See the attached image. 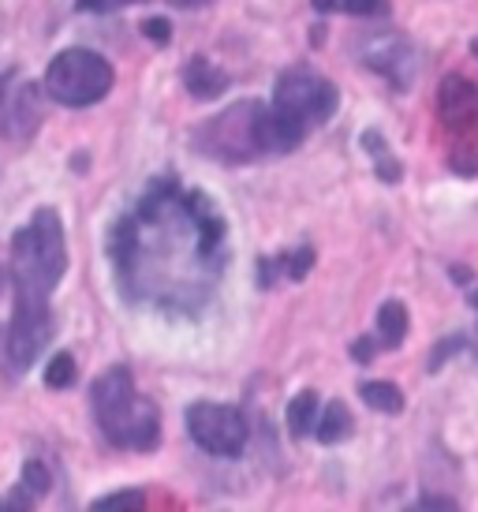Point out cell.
I'll return each mask as SVG.
<instances>
[{
  "instance_id": "obj_16",
  "label": "cell",
  "mask_w": 478,
  "mask_h": 512,
  "mask_svg": "<svg viewBox=\"0 0 478 512\" xmlns=\"http://www.w3.org/2000/svg\"><path fill=\"white\" fill-rule=\"evenodd\" d=\"M408 307L400 299H385L378 311V341L381 348H400L408 337Z\"/></svg>"
},
{
  "instance_id": "obj_30",
  "label": "cell",
  "mask_w": 478,
  "mask_h": 512,
  "mask_svg": "<svg viewBox=\"0 0 478 512\" xmlns=\"http://www.w3.org/2000/svg\"><path fill=\"white\" fill-rule=\"evenodd\" d=\"M471 303H475V307H478V292H475V296H471Z\"/></svg>"
},
{
  "instance_id": "obj_22",
  "label": "cell",
  "mask_w": 478,
  "mask_h": 512,
  "mask_svg": "<svg viewBox=\"0 0 478 512\" xmlns=\"http://www.w3.org/2000/svg\"><path fill=\"white\" fill-rule=\"evenodd\" d=\"M131 4H146V0H75L79 12H94V15L120 12V8H131Z\"/></svg>"
},
{
  "instance_id": "obj_14",
  "label": "cell",
  "mask_w": 478,
  "mask_h": 512,
  "mask_svg": "<svg viewBox=\"0 0 478 512\" xmlns=\"http://www.w3.org/2000/svg\"><path fill=\"white\" fill-rule=\"evenodd\" d=\"M352 412L344 408V400H329L322 412H318V423H314V438L322 445H340L344 438H352Z\"/></svg>"
},
{
  "instance_id": "obj_13",
  "label": "cell",
  "mask_w": 478,
  "mask_h": 512,
  "mask_svg": "<svg viewBox=\"0 0 478 512\" xmlns=\"http://www.w3.org/2000/svg\"><path fill=\"white\" fill-rule=\"evenodd\" d=\"M310 266H314V247H296V251H281V255L273 258H262L258 262V285L262 288H273L277 285V277H292V281H303L310 273Z\"/></svg>"
},
{
  "instance_id": "obj_15",
  "label": "cell",
  "mask_w": 478,
  "mask_h": 512,
  "mask_svg": "<svg viewBox=\"0 0 478 512\" xmlns=\"http://www.w3.org/2000/svg\"><path fill=\"white\" fill-rule=\"evenodd\" d=\"M318 412H322V400H318V393L314 389H303V393H296L292 397V404H288V434L296 441L310 438L314 434V423H318Z\"/></svg>"
},
{
  "instance_id": "obj_3",
  "label": "cell",
  "mask_w": 478,
  "mask_h": 512,
  "mask_svg": "<svg viewBox=\"0 0 478 512\" xmlns=\"http://www.w3.org/2000/svg\"><path fill=\"white\" fill-rule=\"evenodd\" d=\"M94 423L109 445L131 453H154L161 441V408L139 393L127 367H109L90 385Z\"/></svg>"
},
{
  "instance_id": "obj_18",
  "label": "cell",
  "mask_w": 478,
  "mask_h": 512,
  "mask_svg": "<svg viewBox=\"0 0 478 512\" xmlns=\"http://www.w3.org/2000/svg\"><path fill=\"white\" fill-rule=\"evenodd\" d=\"M359 397H363L366 408H374L381 415L404 412V393L393 382H363L359 385Z\"/></svg>"
},
{
  "instance_id": "obj_12",
  "label": "cell",
  "mask_w": 478,
  "mask_h": 512,
  "mask_svg": "<svg viewBox=\"0 0 478 512\" xmlns=\"http://www.w3.org/2000/svg\"><path fill=\"white\" fill-rule=\"evenodd\" d=\"M49 490H53V475H49V468H45L42 460H27V464H23V479H19V486H12V490L0 498V509L4 512L30 509V505L42 501Z\"/></svg>"
},
{
  "instance_id": "obj_10",
  "label": "cell",
  "mask_w": 478,
  "mask_h": 512,
  "mask_svg": "<svg viewBox=\"0 0 478 512\" xmlns=\"http://www.w3.org/2000/svg\"><path fill=\"white\" fill-rule=\"evenodd\" d=\"M437 113L449 131H471L478 124V86L464 75H445L437 90Z\"/></svg>"
},
{
  "instance_id": "obj_5",
  "label": "cell",
  "mask_w": 478,
  "mask_h": 512,
  "mask_svg": "<svg viewBox=\"0 0 478 512\" xmlns=\"http://www.w3.org/2000/svg\"><path fill=\"white\" fill-rule=\"evenodd\" d=\"M195 150L221 165H247L273 154L266 101H236L195 131Z\"/></svg>"
},
{
  "instance_id": "obj_20",
  "label": "cell",
  "mask_w": 478,
  "mask_h": 512,
  "mask_svg": "<svg viewBox=\"0 0 478 512\" xmlns=\"http://www.w3.org/2000/svg\"><path fill=\"white\" fill-rule=\"evenodd\" d=\"M79 382V363L71 352H57V356L49 359V367H45V385L49 389H71V385Z\"/></svg>"
},
{
  "instance_id": "obj_1",
  "label": "cell",
  "mask_w": 478,
  "mask_h": 512,
  "mask_svg": "<svg viewBox=\"0 0 478 512\" xmlns=\"http://www.w3.org/2000/svg\"><path fill=\"white\" fill-rule=\"evenodd\" d=\"M116 292L131 307L198 318L228 266V225L206 191L154 176L109 236Z\"/></svg>"
},
{
  "instance_id": "obj_11",
  "label": "cell",
  "mask_w": 478,
  "mask_h": 512,
  "mask_svg": "<svg viewBox=\"0 0 478 512\" xmlns=\"http://www.w3.org/2000/svg\"><path fill=\"white\" fill-rule=\"evenodd\" d=\"M183 86L191 90V98L213 101L232 86V75H228L225 68H217L210 57H191L183 64Z\"/></svg>"
},
{
  "instance_id": "obj_19",
  "label": "cell",
  "mask_w": 478,
  "mask_h": 512,
  "mask_svg": "<svg viewBox=\"0 0 478 512\" xmlns=\"http://www.w3.org/2000/svg\"><path fill=\"white\" fill-rule=\"evenodd\" d=\"M314 12H344V15H385L389 0H310Z\"/></svg>"
},
{
  "instance_id": "obj_21",
  "label": "cell",
  "mask_w": 478,
  "mask_h": 512,
  "mask_svg": "<svg viewBox=\"0 0 478 512\" xmlns=\"http://www.w3.org/2000/svg\"><path fill=\"white\" fill-rule=\"evenodd\" d=\"M94 512H109V509H146V490H113L90 505Z\"/></svg>"
},
{
  "instance_id": "obj_26",
  "label": "cell",
  "mask_w": 478,
  "mask_h": 512,
  "mask_svg": "<svg viewBox=\"0 0 478 512\" xmlns=\"http://www.w3.org/2000/svg\"><path fill=\"white\" fill-rule=\"evenodd\" d=\"M419 509H456V498H441V494H426L419 498Z\"/></svg>"
},
{
  "instance_id": "obj_7",
  "label": "cell",
  "mask_w": 478,
  "mask_h": 512,
  "mask_svg": "<svg viewBox=\"0 0 478 512\" xmlns=\"http://www.w3.org/2000/svg\"><path fill=\"white\" fill-rule=\"evenodd\" d=\"M187 434L202 453L210 456H239L251 441V423L239 404H217V400H195L187 408Z\"/></svg>"
},
{
  "instance_id": "obj_27",
  "label": "cell",
  "mask_w": 478,
  "mask_h": 512,
  "mask_svg": "<svg viewBox=\"0 0 478 512\" xmlns=\"http://www.w3.org/2000/svg\"><path fill=\"white\" fill-rule=\"evenodd\" d=\"M172 8H183V12H191V8H206V4H213V0H169Z\"/></svg>"
},
{
  "instance_id": "obj_29",
  "label": "cell",
  "mask_w": 478,
  "mask_h": 512,
  "mask_svg": "<svg viewBox=\"0 0 478 512\" xmlns=\"http://www.w3.org/2000/svg\"><path fill=\"white\" fill-rule=\"evenodd\" d=\"M4 285H8V273L0 270V292H4Z\"/></svg>"
},
{
  "instance_id": "obj_25",
  "label": "cell",
  "mask_w": 478,
  "mask_h": 512,
  "mask_svg": "<svg viewBox=\"0 0 478 512\" xmlns=\"http://www.w3.org/2000/svg\"><path fill=\"white\" fill-rule=\"evenodd\" d=\"M464 337H452V341H445V344H437L434 352H430V370H441V363L452 356V352H460L464 348Z\"/></svg>"
},
{
  "instance_id": "obj_6",
  "label": "cell",
  "mask_w": 478,
  "mask_h": 512,
  "mask_svg": "<svg viewBox=\"0 0 478 512\" xmlns=\"http://www.w3.org/2000/svg\"><path fill=\"white\" fill-rule=\"evenodd\" d=\"M116 83L113 64L94 49H60L45 68V94L64 109H86L109 98Z\"/></svg>"
},
{
  "instance_id": "obj_17",
  "label": "cell",
  "mask_w": 478,
  "mask_h": 512,
  "mask_svg": "<svg viewBox=\"0 0 478 512\" xmlns=\"http://www.w3.org/2000/svg\"><path fill=\"white\" fill-rule=\"evenodd\" d=\"M363 150L370 154V161H374V172H378V180H385V184H400L404 169H400V161L393 157L389 143L381 139V131H363Z\"/></svg>"
},
{
  "instance_id": "obj_8",
  "label": "cell",
  "mask_w": 478,
  "mask_h": 512,
  "mask_svg": "<svg viewBox=\"0 0 478 512\" xmlns=\"http://www.w3.org/2000/svg\"><path fill=\"white\" fill-rule=\"evenodd\" d=\"M42 128V90L23 72L0 75V135L8 143H30Z\"/></svg>"
},
{
  "instance_id": "obj_24",
  "label": "cell",
  "mask_w": 478,
  "mask_h": 512,
  "mask_svg": "<svg viewBox=\"0 0 478 512\" xmlns=\"http://www.w3.org/2000/svg\"><path fill=\"white\" fill-rule=\"evenodd\" d=\"M378 348H381L378 337H359V341L352 344V359H355V363H374Z\"/></svg>"
},
{
  "instance_id": "obj_2",
  "label": "cell",
  "mask_w": 478,
  "mask_h": 512,
  "mask_svg": "<svg viewBox=\"0 0 478 512\" xmlns=\"http://www.w3.org/2000/svg\"><path fill=\"white\" fill-rule=\"evenodd\" d=\"M68 273V240H64V221L53 206L34 210L27 225L12 236V322L4 337V359L12 374H27L57 333L53 318V288Z\"/></svg>"
},
{
  "instance_id": "obj_28",
  "label": "cell",
  "mask_w": 478,
  "mask_h": 512,
  "mask_svg": "<svg viewBox=\"0 0 478 512\" xmlns=\"http://www.w3.org/2000/svg\"><path fill=\"white\" fill-rule=\"evenodd\" d=\"M452 277H456V281H471V270H467V266H452Z\"/></svg>"
},
{
  "instance_id": "obj_23",
  "label": "cell",
  "mask_w": 478,
  "mask_h": 512,
  "mask_svg": "<svg viewBox=\"0 0 478 512\" xmlns=\"http://www.w3.org/2000/svg\"><path fill=\"white\" fill-rule=\"evenodd\" d=\"M142 34H146V42H157V45H169L172 42V27H169V19H146L142 23Z\"/></svg>"
},
{
  "instance_id": "obj_4",
  "label": "cell",
  "mask_w": 478,
  "mask_h": 512,
  "mask_svg": "<svg viewBox=\"0 0 478 512\" xmlns=\"http://www.w3.org/2000/svg\"><path fill=\"white\" fill-rule=\"evenodd\" d=\"M340 90L314 68H288L277 75L273 101H269V128H273V154H292L310 128L325 124L337 113Z\"/></svg>"
},
{
  "instance_id": "obj_9",
  "label": "cell",
  "mask_w": 478,
  "mask_h": 512,
  "mask_svg": "<svg viewBox=\"0 0 478 512\" xmlns=\"http://www.w3.org/2000/svg\"><path fill=\"white\" fill-rule=\"evenodd\" d=\"M359 53H363L366 68H374L378 75H385L396 90H408L411 79H415V68H419L411 42L404 38V34H393V30L370 34Z\"/></svg>"
}]
</instances>
